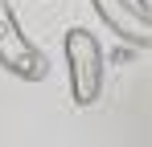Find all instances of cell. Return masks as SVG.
<instances>
[{"instance_id":"1","label":"cell","mask_w":152,"mask_h":147,"mask_svg":"<svg viewBox=\"0 0 152 147\" xmlns=\"http://www.w3.org/2000/svg\"><path fill=\"white\" fill-rule=\"evenodd\" d=\"M66 70H70V98L78 110H91L103 90V49L86 29H66Z\"/></svg>"},{"instance_id":"2","label":"cell","mask_w":152,"mask_h":147,"mask_svg":"<svg viewBox=\"0 0 152 147\" xmlns=\"http://www.w3.org/2000/svg\"><path fill=\"white\" fill-rule=\"evenodd\" d=\"M0 66L12 78H25V82H41L50 74L45 53L21 33V21H17L8 0H0Z\"/></svg>"},{"instance_id":"3","label":"cell","mask_w":152,"mask_h":147,"mask_svg":"<svg viewBox=\"0 0 152 147\" xmlns=\"http://www.w3.org/2000/svg\"><path fill=\"white\" fill-rule=\"evenodd\" d=\"M99 21L124 41L136 49H152V12H144L136 0H91Z\"/></svg>"},{"instance_id":"4","label":"cell","mask_w":152,"mask_h":147,"mask_svg":"<svg viewBox=\"0 0 152 147\" xmlns=\"http://www.w3.org/2000/svg\"><path fill=\"white\" fill-rule=\"evenodd\" d=\"M136 4H140V8H144V12H152V0H136Z\"/></svg>"}]
</instances>
